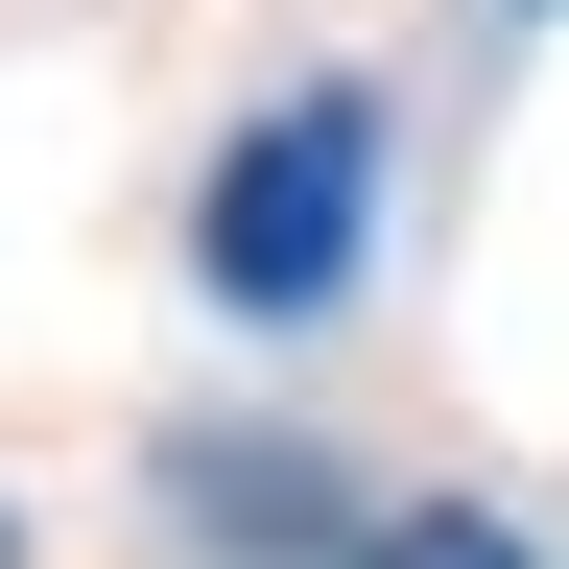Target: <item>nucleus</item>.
<instances>
[{"instance_id": "1", "label": "nucleus", "mask_w": 569, "mask_h": 569, "mask_svg": "<svg viewBox=\"0 0 569 569\" xmlns=\"http://www.w3.org/2000/svg\"><path fill=\"white\" fill-rule=\"evenodd\" d=\"M356 238H380V96H284L213 142V190H190V261H213V309H332Z\"/></svg>"}, {"instance_id": "2", "label": "nucleus", "mask_w": 569, "mask_h": 569, "mask_svg": "<svg viewBox=\"0 0 569 569\" xmlns=\"http://www.w3.org/2000/svg\"><path fill=\"white\" fill-rule=\"evenodd\" d=\"M167 498H190L213 546H261V569H332V546H356L332 451H238V427H190V451H167Z\"/></svg>"}, {"instance_id": "3", "label": "nucleus", "mask_w": 569, "mask_h": 569, "mask_svg": "<svg viewBox=\"0 0 569 569\" xmlns=\"http://www.w3.org/2000/svg\"><path fill=\"white\" fill-rule=\"evenodd\" d=\"M332 569H546V546H522V522H475V498H380Z\"/></svg>"}, {"instance_id": "4", "label": "nucleus", "mask_w": 569, "mask_h": 569, "mask_svg": "<svg viewBox=\"0 0 569 569\" xmlns=\"http://www.w3.org/2000/svg\"><path fill=\"white\" fill-rule=\"evenodd\" d=\"M0 569H24V522H0Z\"/></svg>"}]
</instances>
